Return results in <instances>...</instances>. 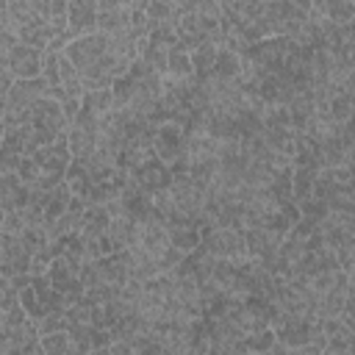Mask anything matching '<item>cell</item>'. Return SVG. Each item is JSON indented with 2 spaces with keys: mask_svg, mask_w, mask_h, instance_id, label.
Instances as JSON below:
<instances>
[{
  "mask_svg": "<svg viewBox=\"0 0 355 355\" xmlns=\"http://www.w3.org/2000/svg\"><path fill=\"white\" fill-rule=\"evenodd\" d=\"M200 247L208 250L214 258H227L233 263H241L244 258H250L244 227H227V225L202 227V244Z\"/></svg>",
  "mask_w": 355,
  "mask_h": 355,
  "instance_id": "obj_1",
  "label": "cell"
},
{
  "mask_svg": "<svg viewBox=\"0 0 355 355\" xmlns=\"http://www.w3.org/2000/svg\"><path fill=\"white\" fill-rule=\"evenodd\" d=\"M108 44H111V33H103V31H92V33H83V36H78V39H72L69 44H67V55H69V61L83 72L86 67H92V64H97L105 53H108Z\"/></svg>",
  "mask_w": 355,
  "mask_h": 355,
  "instance_id": "obj_2",
  "label": "cell"
},
{
  "mask_svg": "<svg viewBox=\"0 0 355 355\" xmlns=\"http://www.w3.org/2000/svg\"><path fill=\"white\" fill-rule=\"evenodd\" d=\"M288 50H291V39L288 36H266V39L250 44V50L244 55L252 58L255 64H261L266 72H283Z\"/></svg>",
  "mask_w": 355,
  "mask_h": 355,
  "instance_id": "obj_3",
  "label": "cell"
},
{
  "mask_svg": "<svg viewBox=\"0 0 355 355\" xmlns=\"http://www.w3.org/2000/svg\"><path fill=\"white\" fill-rule=\"evenodd\" d=\"M244 236H247V250H250V255L252 258H258V261H263L266 266L277 258V252H280V244H283V239H286V233H280V230H275V227H244Z\"/></svg>",
  "mask_w": 355,
  "mask_h": 355,
  "instance_id": "obj_4",
  "label": "cell"
},
{
  "mask_svg": "<svg viewBox=\"0 0 355 355\" xmlns=\"http://www.w3.org/2000/svg\"><path fill=\"white\" fill-rule=\"evenodd\" d=\"M42 61H44V50L31 47L25 42H19L8 55H0V64L8 67L17 75V80L19 78H36V75H42Z\"/></svg>",
  "mask_w": 355,
  "mask_h": 355,
  "instance_id": "obj_5",
  "label": "cell"
},
{
  "mask_svg": "<svg viewBox=\"0 0 355 355\" xmlns=\"http://www.w3.org/2000/svg\"><path fill=\"white\" fill-rule=\"evenodd\" d=\"M33 128H42V130H53V133H64L69 128V119H67V111H64V103L55 100V97H42L33 103Z\"/></svg>",
  "mask_w": 355,
  "mask_h": 355,
  "instance_id": "obj_6",
  "label": "cell"
},
{
  "mask_svg": "<svg viewBox=\"0 0 355 355\" xmlns=\"http://www.w3.org/2000/svg\"><path fill=\"white\" fill-rule=\"evenodd\" d=\"M47 94H50V83H47L44 75H36V78H19V80L11 86V92L3 94V103L33 108V103L42 100V97H47Z\"/></svg>",
  "mask_w": 355,
  "mask_h": 355,
  "instance_id": "obj_7",
  "label": "cell"
},
{
  "mask_svg": "<svg viewBox=\"0 0 355 355\" xmlns=\"http://www.w3.org/2000/svg\"><path fill=\"white\" fill-rule=\"evenodd\" d=\"M31 200V186L17 172H3L0 178V211H19Z\"/></svg>",
  "mask_w": 355,
  "mask_h": 355,
  "instance_id": "obj_8",
  "label": "cell"
},
{
  "mask_svg": "<svg viewBox=\"0 0 355 355\" xmlns=\"http://www.w3.org/2000/svg\"><path fill=\"white\" fill-rule=\"evenodd\" d=\"M69 33L78 39L83 33H92L97 31V17H100V8H97V0H69Z\"/></svg>",
  "mask_w": 355,
  "mask_h": 355,
  "instance_id": "obj_9",
  "label": "cell"
},
{
  "mask_svg": "<svg viewBox=\"0 0 355 355\" xmlns=\"http://www.w3.org/2000/svg\"><path fill=\"white\" fill-rule=\"evenodd\" d=\"M133 178L139 180V186L147 191V194H153V191H158V189H169L172 186V169L155 155V158H150L144 166H139L136 172H133Z\"/></svg>",
  "mask_w": 355,
  "mask_h": 355,
  "instance_id": "obj_10",
  "label": "cell"
},
{
  "mask_svg": "<svg viewBox=\"0 0 355 355\" xmlns=\"http://www.w3.org/2000/svg\"><path fill=\"white\" fill-rule=\"evenodd\" d=\"M166 230H169V241L172 247H178L180 252H194L200 244H202V230L197 222L191 219H169L166 222Z\"/></svg>",
  "mask_w": 355,
  "mask_h": 355,
  "instance_id": "obj_11",
  "label": "cell"
},
{
  "mask_svg": "<svg viewBox=\"0 0 355 355\" xmlns=\"http://www.w3.org/2000/svg\"><path fill=\"white\" fill-rule=\"evenodd\" d=\"M58 33H64V31H58V28H55L50 19H44V17H39L36 22L19 28V39H22L25 44H31V47H39V50H47L50 42H53Z\"/></svg>",
  "mask_w": 355,
  "mask_h": 355,
  "instance_id": "obj_12",
  "label": "cell"
},
{
  "mask_svg": "<svg viewBox=\"0 0 355 355\" xmlns=\"http://www.w3.org/2000/svg\"><path fill=\"white\" fill-rule=\"evenodd\" d=\"M319 17L333 19L336 25H347L355 22V3L352 0H313V8Z\"/></svg>",
  "mask_w": 355,
  "mask_h": 355,
  "instance_id": "obj_13",
  "label": "cell"
},
{
  "mask_svg": "<svg viewBox=\"0 0 355 355\" xmlns=\"http://www.w3.org/2000/svg\"><path fill=\"white\" fill-rule=\"evenodd\" d=\"M139 58L158 75H166V64H169V47L153 42L150 36L139 39Z\"/></svg>",
  "mask_w": 355,
  "mask_h": 355,
  "instance_id": "obj_14",
  "label": "cell"
},
{
  "mask_svg": "<svg viewBox=\"0 0 355 355\" xmlns=\"http://www.w3.org/2000/svg\"><path fill=\"white\" fill-rule=\"evenodd\" d=\"M130 22H133V11L128 6H116L111 11H100L97 17V31L103 33H128L130 31Z\"/></svg>",
  "mask_w": 355,
  "mask_h": 355,
  "instance_id": "obj_15",
  "label": "cell"
},
{
  "mask_svg": "<svg viewBox=\"0 0 355 355\" xmlns=\"http://www.w3.org/2000/svg\"><path fill=\"white\" fill-rule=\"evenodd\" d=\"M108 222H111V214L105 211V205H86V214L80 219L78 233L86 239H100L108 230Z\"/></svg>",
  "mask_w": 355,
  "mask_h": 355,
  "instance_id": "obj_16",
  "label": "cell"
},
{
  "mask_svg": "<svg viewBox=\"0 0 355 355\" xmlns=\"http://www.w3.org/2000/svg\"><path fill=\"white\" fill-rule=\"evenodd\" d=\"M72 197H75V194H72V189L67 186V180L58 183L55 189H50V191H47V200H44V225H50L53 219H58L61 214H67Z\"/></svg>",
  "mask_w": 355,
  "mask_h": 355,
  "instance_id": "obj_17",
  "label": "cell"
},
{
  "mask_svg": "<svg viewBox=\"0 0 355 355\" xmlns=\"http://www.w3.org/2000/svg\"><path fill=\"white\" fill-rule=\"evenodd\" d=\"M83 108L92 111L97 119L108 116V114L116 108L114 89H92V92H83Z\"/></svg>",
  "mask_w": 355,
  "mask_h": 355,
  "instance_id": "obj_18",
  "label": "cell"
},
{
  "mask_svg": "<svg viewBox=\"0 0 355 355\" xmlns=\"http://www.w3.org/2000/svg\"><path fill=\"white\" fill-rule=\"evenodd\" d=\"M42 349H44V355H78L69 327L67 330H55V333H44L42 336Z\"/></svg>",
  "mask_w": 355,
  "mask_h": 355,
  "instance_id": "obj_19",
  "label": "cell"
},
{
  "mask_svg": "<svg viewBox=\"0 0 355 355\" xmlns=\"http://www.w3.org/2000/svg\"><path fill=\"white\" fill-rule=\"evenodd\" d=\"M319 169L322 166H294V172H291V194H294L297 202L313 194V180H316Z\"/></svg>",
  "mask_w": 355,
  "mask_h": 355,
  "instance_id": "obj_20",
  "label": "cell"
},
{
  "mask_svg": "<svg viewBox=\"0 0 355 355\" xmlns=\"http://www.w3.org/2000/svg\"><path fill=\"white\" fill-rule=\"evenodd\" d=\"M241 64H244V55L241 53H236L230 47H219V55H216V64H214V75L236 80L241 75Z\"/></svg>",
  "mask_w": 355,
  "mask_h": 355,
  "instance_id": "obj_21",
  "label": "cell"
},
{
  "mask_svg": "<svg viewBox=\"0 0 355 355\" xmlns=\"http://www.w3.org/2000/svg\"><path fill=\"white\" fill-rule=\"evenodd\" d=\"M216 55H219V44H214V42H205V44H200L197 50H191L194 75H197V78L211 75V72H214V64H216Z\"/></svg>",
  "mask_w": 355,
  "mask_h": 355,
  "instance_id": "obj_22",
  "label": "cell"
},
{
  "mask_svg": "<svg viewBox=\"0 0 355 355\" xmlns=\"http://www.w3.org/2000/svg\"><path fill=\"white\" fill-rule=\"evenodd\" d=\"M275 344H277V336L272 327H258V330L244 333V349L247 352L266 355V352H275Z\"/></svg>",
  "mask_w": 355,
  "mask_h": 355,
  "instance_id": "obj_23",
  "label": "cell"
},
{
  "mask_svg": "<svg viewBox=\"0 0 355 355\" xmlns=\"http://www.w3.org/2000/svg\"><path fill=\"white\" fill-rule=\"evenodd\" d=\"M166 75H175V78H191V75H194V67H191V50H186L183 44H172V47H169Z\"/></svg>",
  "mask_w": 355,
  "mask_h": 355,
  "instance_id": "obj_24",
  "label": "cell"
},
{
  "mask_svg": "<svg viewBox=\"0 0 355 355\" xmlns=\"http://www.w3.org/2000/svg\"><path fill=\"white\" fill-rule=\"evenodd\" d=\"M150 39L158 42V44H180V28H178V19H169V22H155L150 28Z\"/></svg>",
  "mask_w": 355,
  "mask_h": 355,
  "instance_id": "obj_25",
  "label": "cell"
},
{
  "mask_svg": "<svg viewBox=\"0 0 355 355\" xmlns=\"http://www.w3.org/2000/svg\"><path fill=\"white\" fill-rule=\"evenodd\" d=\"M147 17H150V22L155 25V22L178 19V17H180V11H178L175 0H150V6H147Z\"/></svg>",
  "mask_w": 355,
  "mask_h": 355,
  "instance_id": "obj_26",
  "label": "cell"
},
{
  "mask_svg": "<svg viewBox=\"0 0 355 355\" xmlns=\"http://www.w3.org/2000/svg\"><path fill=\"white\" fill-rule=\"evenodd\" d=\"M300 205V216H305V219H313V222H322L324 216H327V200H322V197H305V200H300L297 202Z\"/></svg>",
  "mask_w": 355,
  "mask_h": 355,
  "instance_id": "obj_27",
  "label": "cell"
},
{
  "mask_svg": "<svg viewBox=\"0 0 355 355\" xmlns=\"http://www.w3.org/2000/svg\"><path fill=\"white\" fill-rule=\"evenodd\" d=\"M31 3H33L36 14L44 19H55L69 11V0H31Z\"/></svg>",
  "mask_w": 355,
  "mask_h": 355,
  "instance_id": "obj_28",
  "label": "cell"
},
{
  "mask_svg": "<svg viewBox=\"0 0 355 355\" xmlns=\"http://www.w3.org/2000/svg\"><path fill=\"white\" fill-rule=\"evenodd\" d=\"M25 230V222L19 216V211H6L3 219H0V233H11V236H19Z\"/></svg>",
  "mask_w": 355,
  "mask_h": 355,
  "instance_id": "obj_29",
  "label": "cell"
},
{
  "mask_svg": "<svg viewBox=\"0 0 355 355\" xmlns=\"http://www.w3.org/2000/svg\"><path fill=\"white\" fill-rule=\"evenodd\" d=\"M347 308H355V275L347 272Z\"/></svg>",
  "mask_w": 355,
  "mask_h": 355,
  "instance_id": "obj_30",
  "label": "cell"
},
{
  "mask_svg": "<svg viewBox=\"0 0 355 355\" xmlns=\"http://www.w3.org/2000/svg\"><path fill=\"white\" fill-rule=\"evenodd\" d=\"M200 0H175V6H178V11L180 14H186V11H194V6H197Z\"/></svg>",
  "mask_w": 355,
  "mask_h": 355,
  "instance_id": "obj_31",
  "label": "cell"
},
{
  "mask_svg": "<svg viewBox=\"0 0 355 355\" xmlns=\"http://www.w3.org/2000/svg\"><path fill=\"white\" fill-rule=\"evenodd\" d=\"M297 8H302V11H311L313 8V0H291Z\"/></svg>",
  "mask_w": 355,
  "mask_h": 355,
  "instance_id": "obj_32",
  "label": "cell"
},
{
  "mask_svg": "<svg viewBox=\"0 0 355 355\" xmlns=\"http://www.w3.org/2000/svg\"><path fill=\"white\" fill-rule=\"evenodd\" d=\"M344 164H347V166L352 169V175H355V150H352V153H347V161H344Z\"/></svg>",
  "mask_w": 355,
  "mask_h": 355,
  "instance_id": "obj_33",
  "label": "cell"
}]
</instances>
